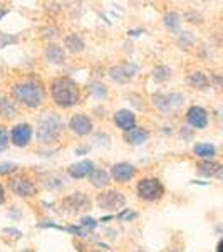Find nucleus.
I'll return each mask as SVG.
<instances>
[{"label":"nucleus","instance_id":"obj_7","mask_svg":"<svg viewBox=\"0 0 223 252\" xmlns=\"http://www.w3.org/2000/svg\"><path fill=\"white\" fill-rule=\"evenodd\" d=\"M185 96L180 94V93H173V94H156L155 96V104L163 111H171V109H176L183 104Z\"/></svg>","mask_w":223,"mask_h":252},{"label":"nucleus","instance_id":"obj_12","mask_svg":"<svg viewBox=\"0 0 223 252\" xmlns=\"http://www.w3.org/2000/svg\"><path fill=\"white\" fill-rule=\"evenodd\" d=\"M69 128L78 135L84 136L92 131V121L86 115H74L69 121Z\"/></svg>","mask_w":223,"mask_h":252},{"label":"nucleus","instance_id":"obj_29","mask_svg":"<svg viewBox=\"0 0 223 252\" xmlns=\"http://www.w3.org/2000/svg\"><path fill=\"white\" fill-rule=\"evenodd\" d=\"M66 230L67 232H71L72 235H78V237H86V235L89 234L87 230L81 225H69V227H66Z\"/></svg>","mask_w":223,"mask_h":252},{"label":"nucleus","instance_id":"obj_40","mask_svg":"<svg viewBox=\"0 0 223 252\" xmlns=\"http://www.w3.org/2000/svg\"><path fill=\"white\" fill-rule=\"evenodd\" d=\"M22 252H30V251H22Z\"/></svg>","mask_w":223,"mask_h":252},{"label":"nucleus","instance_id":"obj_3","mask_svg":"<svg viewBox=\"0 0 223 252\" xmlns=\"http://www.w3.org/2000/svg\"><path fill=\"white\" fill-rule=\"evenodd\" d=\"M64 129V121L62 118L56 113H49L47 116H44L39 121L37 128V138L42 143H54L56 140L60 136Z\"/></svg>","mask_w":223,"mask_h":252},{"label":"nucleus","instance_id":"obj_10","mask_svg":"<svg viewBox=\"0 0 223 252\" xmlns=\"http://www.w3.org/2000/svg\"><path fill=\"white\" fill-rule=\"evenodd\" d=\"M111 175H112V178H114L116 182L124 184V182H129L133 177H135L136 168L131 163H128V161H121V163H116L111 168Z\"/></svg>","mask_w":223,"mask_h":252},{"label":"nucleus","instance_id":"obj_2","mask_svg":"<svg viewBox=\"0 0 223 252\" xmlns=\"http://www.w3.org/2000/svg\"><path fill=\"white\" fill-rule=\"evenodd\" d=\"M52 97L60 108H72L79 103V88L71 78H59L52 83Z\"/></svg>","mask_w":223,"mask_h":252},{"label":"nucleus","instance_id":"obj_37","mask_svg":"<svg viewBox=\"0 0 223 252\" xmlns=\"http://www.w3.org/2000/svg\"><path fill=\"white\" fill-rule=\"evenodd\" d=\"M5 202V190H3V187L0 185V204H3Z\"/></svg>","mask_w":223,"mask_h":252},{"label":"nucleus","instance_id":"obj_6","mask_svg":"<svg viewBox=\"0 0 223 252\" xmlns=\"http://www.w3.org/2000/svg\"><path fill=\"white\" fill-rule=\"evenodd\" d=\"M138 69L139 67L133 63L119 64V66H114V67L109 69V78H111L112 81H116V83H119V84L129 83V81L136 76Z\"/></svg>","mask_w":223,"mask_h":252},{"label":"nucleus","instance_id":"obj_16","mask_svg":"<svg viewBox=\"0 0 223 252\" xmlns=\"http://www.w3.org/2000/svg\"><path fill=\"white\" fill-rule=\"evenodd\" d=\"M46 58H47L49 63H52V64H62L64 59H66V52H64L62 47H59V46H56V44H52V46L47 47Z\"/></svg>","mask_w":223,"mask_h":252},{"label":"nucleus","instance_id":"obj_8","mask_svg":"<svg viewBox=\"0 0 223 252\" xmlns=\"http://www.w3.org/2000/svg\"><path fill=\"white\" fill-rule=\"evenodd\" d=\"M32 140V128L27 123H20L14 126L10 131V141L15 146H27Z\"/></svg>","mask_w":223,"mask_h":252},{"label":"nucleus","instance_id":"obj_9","mask_svg":"<svg viewBox=\"0 0 223 252\" xmlns=\"http://www.w3.org/2000/svg\"><path fill=\"white\" fill-rule=\"evenodd\" d=\"M186 120L188 123L193 126V128L203 129L208 125V113H206L205 108L201 106H192L186 113Z\"/></svg>","mask_w":223,"mask_h":252},{"label":"nucleus","instance_id":"obj_11","mask_svg":"<svg viewBox=\"0 0 223 252\" xmlns=\"http://www.w3.org/2000/svg\"><path fill=\"white\" fill-rule=\"evenodd\" d=\"M64 207L72 209V212H81V210H87L91 207V200L84 193H71L64 198Z\"/></svg>","mask_w":223,"mask_h":252},{"label":"nucleus","instance_id":"obj_21","mask_svg":"<svg viewBox=\"0 0 223 252\" xmlns=\"http://www.w3.org/2000/svg\"><path fill=\"white\" fill-rule=\"evenodd\" d=\"M64 44H66V47H67V51H71V52H81V51H84V40L79 37L78 34H69L66 39H64Z\"/></svg>","mask_w":223,"mask_h":252},{"label":"nucleus","instance_id":"obj_15","mask_svg":"<svg viewBox=\"0 0 223 252\" xmlns=\"http://www.w3.org/2000/svg\"><path fill=\"white\" fill-rule=\"evenodd\" d=\"M114 121L121 129H124V131H131L133 128H136V116H135V113L129 111V109H119L114 115Z\"/></svg>","mask_w":223,"mask_h":252},{"label":"nucleus","instance_id":"obj_34","mask_svg":"<svg viewBox=\"0 0 223 252\" xmlns=\"http://www.w3.org/2000/svg\"><path fill=\"white\" fill-rule=\"evenodd\" d=\"M37 227H52V229H57V230H66V227H60V225H57V223H54V222H49V220L37 223Z\"/></svg>","mask_w":223,"mask_h":252},{"label":"nucleus","instance_id":"obj_28","mask_svg":"<svg viewBox=\"0 0 223 252\" xmlns=\"http://www.w3.org/2000/svg\"><path fill=\"white\" fill-rule=\"evenodd\" d=\"M79 225L84 227V229L89 232V230H92V229H96V227H97V220H96V219H92V217H83V219H81V222H79Z\"/></svg>","mask_w":223,"mask_h":252},{"label":"nucleus","instance_id":"obj_39","mask_svg":"<svg viewBox=\"0 0 223 252\" xmlns=\"http://www.w3.org/2000/svg\"><path fill=\"white\" fill-rule=\"evenodd\" d=\"M217 252H223V239L220 242H218V246H217Z\"/></svg>","mask_w":223,"mask_h":252},{"label":"nucleus","instance_id":"obj_14","mask_svg":"<svg viewBox=\"0 0 223 252\" xmlns=\"http://www.w3.org/2000/svg\"><path fill=\"white\" fill-rule=\"evenodd\" d=\"M96 170L94 163L91 160H83L79 163H74L67 168V173L72 178H84V177H91V173Z\"/></svg>","mask_w":223,"mask_h":252},{"label":"nucleus","instance_id":"obj_4","mask_svg":"<svg viewBox=\"0 0 223 252\" xmlns=\"http://www.w3.org/2000/svg\"><path fill=\"white\" fill-rule=\"evenodd\" d=\"M138 195H139L143 200L155 202L160 200L165 193V187L158 178H143V180L138 184Z\"/></svg>","mask_w":223,"mask_h":252},{"label":"nucleus","instance_id":"obj_18","mask_svg":"<svg viewBox=\"0 0 223 252\" xmlns=\"http://www.w3.org/2000/svg\"><path fill=\"white\" fill-rule=\"evenodd\" d=\"M0 116H3L5 120H12L17 116V106L9 97H0Z\"/></svg>","mask_w":223,"mask_h":252},{"label":"nucleus","instance_id":"obj_33","mask_svg":"<svg viewBox=\"0 0 223 252\" xmlns=\"http://www.w3.org/2000/svg\"><path fill=\"white\" fill-rule=\"evenodd\" d=\"M15 170V163H2L0 165V175L12 173Z\"/></svg>","mask_w":223,"mask_h":252},{"label":"nucleus","instance_id":"obj_17","mask_svg":"<svg viewBox=\"0 0 223 252\" xmlns=\"http://www.w3.org/2000/svg\"><path fill=\"white\" fill-rule=\"evenodd\" d=\"M148 131L143 128H133L131 131H126L124 138L128 140V143L131 145H143L146 140H148Z\"/></svg>","mask_w":223,"mask_h":252},{"label":"nucleus","instance_id":"obj_23","mask_svg":"<svg viewBox=\"0 0 223 252\" xmlns=\"http://www.w3.org/2000/svg\"><path fill=\"white\" fill-rule=\"evenodd\" d=\"M188 83L196 89H206L210 86V81L203 72H193V74L188 78Z\"/></svg>","mask_w":223,"mask_h":252},{"label":"nucleus","instance_id":"obj_30","mask_svg":"<svg viewBox=\"0 0 223 252\" xmlns=\"http://www.w3.org/2000/svg\"><path fill=\"white\" fill-rule=\"evenodd\" d=\"M195 42V39H193V35H192V32H181L180 34V44L181 46H192V44Z\"/></svg>","mask_w":223,"mask_h":252},{"label":"nucleus","instance_id":"obj_31","mask_svg":"<svg viewBox=\"0 0 223 252\" xmlns=\"http://www.w3.org/2000/svg\"><path fill=\"white\" fill-rule=\"evenodd\" d=\"M138 217V214L136 212H133V210H129V209H123V212L121 214H117V219L119 220H133V219H136Z\"/></svg>","mask_w":223,"mask_h":252},{"label":"nucleus","instance_id":"obj_20","mask_svg":"<svg viewBox=\"0 0 223 252\" xmlns=\"http://www.w3.org/2000/svg\"><path fill=\"white\" fill-rule=\"evenodd\" d=\"M89 178H91V184L97 187V189H104L109 184V173L103 168H96Z\"/></svg>","mask_w":223,"mask_h":252},{"label":"nucleus","instance_id":"obj_38","mask_svg":"<svg viewBox=\"0 0 223 252\" xmlns=\"http://www.w3.org/2000/svg\"><path fill=\"white\" fill-rule=\"evenodd\" d=\"M7 14H9V10H7V9H0V22H2V19L5 17Z\"/></svg>","mask_w":223,"mask_h":252},{"label":"nucleus","instance_id":"obj_22","mask_svg":"<svg viewBox=\"0 0 223 252\" xmlns=\"http://www.w3.org/2000/svg\"><path fill=\"white\" fill-rule=\"evenodd\" d=\"M215 153H217V148L210 143H198L196 146H195V155L200 157V158H206V160H210V158L215 157Z\"/></svg>","mask_w":223,"mask_h":252},{"label":"nucleus","instance_id":"obj_41","mask_svg":"<svg viewBox=\"0 0 223 252\" xmlns=\"http://www.w3.org/2000/svg\"><path fill=\"white\" fill-rule=\"evenodd\" d=\"M171 252H178V251H171Z\"/></svg>","mask_w":223,"mask_h":252},{"label":"nucleus","instance_id":"obj_5","mask_svg":"<svg viewBox=\"0 0 223 252\" xmlns=\"http://www.w3.org/2000/svg\"><path fill=\"white\" fill-rule=\"evenodd\" d=\"M124 204H126V197L116 190H109V192L101 193L97 197V205L104 210H119L123 209Z\"/></svg>","mask_w":223,"mask_h":252},{"label":"nucleus","instance_id":"obj_25","mask_svg":"<svg viewBox=\"0 0 223 252\" xmlns=\"http://www.w3.org/2000/svg\"><path fill=\"white\" fill-rule=\"evenodd\" d=\"M180 15L176 12H169V14L165 15V26L168 27L169 31H178L180 29Z\"/></svg>","mask_w":223,"mask_h":252},{"label":"nucleus","instance_id":"obj_19","mask_svg":"<svg viewBox=\"0 0 223 252\" xmlns=\"http://www.w3.org/2000/svg\"><path fill=\"white\" fill-rule=\"evenodd\" d=\"M198 172L205 177H217L223 172V166L220 163H213V161H203L198 165Z\"/></svg>","mask_w":223,"mask_h":252},{"label":"nucleus","instance_id":"obj_26","mask_svg":"<svg viewBox=\"0 0 223 252\" xmlns=\"http://www.w3.org/2000/svg\"><path fill=\"white\" fill-rule=\"evenodd\" d=\"M91 93L97 97V99H104V97L108 96L106 86H104L103 83H99V81H94V83H91Z\"/></svg>","mask_w":223,"mask_h":252},{"label":"nucleus","instance_id":"obj_36","mask_svg":"<svg viewBox=\"0 0 223 252\" xmlns=\"http://www.w3.org/2000/svg\"><path fill=\"white\" fill-rule=\"evenodd\" d=\"M143 32H144L143 29H135V31L131 29V31L128 32V34L131 35V37H138V35H141V34H143Z\"/></svg>","mask_w":223,"mask_h":252},{"label":"nucleus","instance_id":"obj_42","mask_svg":"<svg viewBox=\"0 0 223 252\" xmlns=\"http://www.w3.org/2000/svg\"><path fill=\"white\" fill-rule=\"evenodd\" d=\"M96 252H101V251H96Z\"/></svg>","mask_w":223,"mask_h":252},{"label":"nucleus","instance_id":"obj_1","mask_svg":"<svg viewBox=\"0 0 223 252\" xmlns=\"http://www.w3.org/2000/svg\"><path fill=\"white\" fill-rule=\"evenodd\" d=\"M14 97L19 103H22L24 106L37 108L44 103L46 93H44V88L39 81L27 79V81H24V83H19L17 86L14 88Z\"/></svg>","mask_w":223,"mask_h":252},{"label":"nucleus","instance_id":"obj_13","mask_svg":"<svg viewBox=\"0 0 223 252\" xmlns=\"http://www.w3.org/2000/svg\"><path fill=\"white\" fill-rule=\"evenodd\" d=\"M10 189L14 190L19 197H32V195H35V192H37L35 185L32 184L30 180H27V178H15V180H12Z\"/></svg>","mask_w":223,"mask_h":252},{"label":"nucleus","instance_id":"obj_27","mask_svg":"<svg viewBox=\"0 0 223 252\" xmlns=\"http://www.w3.org/2000/svg\"><path fill=\"white\" fill-rule=\"evenodd\" d=\"M9 143H10V135L7 133V129L3 126H0V153L5 152Z\"/></svg>","mask_w":223,"mask_h":252},{"label":"nucleus","instance_id":"obj_24","mask_svg":"<svg viewBox=\"0 0 223 252\" xmlns=\"http://www.w3.org/2000/svg\"><path fill=\"white\" fill-rule=\"evenodd\" d=\"M153 78H155V81H158V83H165V81H168L171 78V69L168 66L156 67L155 71H153Z\"/></svg>","mask_w":223,"mask_h":252},{"label":"nucleus","instance_id":"obj_32","mask_svg":"<svg viewBox=\"0 0 223 252\" xmlns=\"http://www.w3.org/2000/svg\"><path fill=\"white\" fill-rule=\"evenodd\" d=\"M12 42H17V39L14 35H7V34H0V49L7 47Z\"/></svg>","mask_w":223,"mask_h":252},{"label":"nucleus","instance_id":"obj_35","mask_svg":"<svg viewBox=\"0 0 223 252\" xmlns=\"http://www.w3.org/2000/svg\"><path fill=\"white\" fill-rule=\"evenodd\" d=\"M86 153H89V146H81L76 150V155H86Z\"/></svg>","mask_w":223,"mask_h":252}]
</instances>
